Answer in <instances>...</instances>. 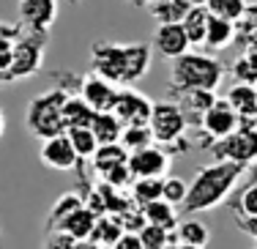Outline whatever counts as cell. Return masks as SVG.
Returning <instances> with one entry per match:
<instances>
[{"instance_id":"1","label":"cell","mask_w":257,"mask_h":249,"mask_svg":"<svg viewBox=\"0 0 257 249\" xmlns=\"http://www.w3.org/2000/svg\"><path fill=\"white\" fill-rule=\"evenodd\" d=\"M246 173V165L238 162H227V159H216L213 165H205L197 170L192 181H189V192L186 200L181 203L183 214H205L213 211L216 205H224L227 197L235 192L238 181Z\"/></svg>"},{"instance_id":"2","label":"cell","mask_w":257,"mask_h":249,"mask_svg":"<svg viewBox=\"0 0 257 249\" xmlns=\"http://www.w3.org/2000/svg\"><path fill=\"white\" fill-rule=\"evenodd\" d=\"M90 66L99 77L115 85H134L151 71V47L145 41H132V44L93 41Z\"/></svg>"},{"instance_id":"3","label":"cell","mask_w":257,"mask_h":249,"mask_svg":"<svg viewBox=\"0 0 257 249\" xmlns=\"http://www.w3.org/2000/svg\"><path fill=\"white\" fill-rule=\"evenodd\" d=\"M222 80H224V66L219 58L189 50L170 60V90H173V96L192 88L216 90L222 85Z\"/></svg>"},{"instance_id":"4","label":"cell","mask_w":257,"mask_h":249,"mask_svg":"<svg viewBox=\"0 0 257 249\" xmlns=\"http://www.w3.org/2000/svg\"><path fill=\"white\" fill-rule=\"evenodd\" d=\"M71 96V90L66 88H50L44 90V93L33 96L25 110V129L33 135L36 140H47L52 135H60V132H66L63 126V104L66 99Z\"/></svg>"},{"instance_id":"5","label":"cell","mask_w":257,"mask_h":249,"mask_svg":"<svg viewBox=\"0 0 257 249\" xmlns=\"http://www.w3.org/2000/svg\"><path fill=\"white\" fill-rule=\"evenodd\" d=\"M50 33H25L22 30L14 41V60H11L9 71H6V85L9 82H25L36 77L44 66V50Z\"/></svg>"},{"instance_id":"6","label":"cell","mask_w":257,"mask_h":249,"mask_svg":"<svg viewBox=\"0 0 257 249\" xmlns=\"http://www.w3.org/2000/svg\"><path fill=\"white\" fill-rule=\"evenodd\" d=\"M238 126H241V115L232 110V104H230L227 99H216V101H213V104L203 112V118H200L197 135H194V143H197V148L211 151L216 140L227 137L230 132L238 129Z\"/></svg>"},{"instance_id":"7","label":"cell","mask_w":257,"mask_h":249,"mask_svg":"<svg viewBox=\"0 0 257 249\" xmlns=\"http://www.w3.org/2000/svg\"><path fill=\"white\" fill-rule=\"evenodd\" d=\"M189 120L183 115L178 101H154V110H151V132L154 140L164 148L181 143L186 137Z\"/></svg>"},{"instance_id":"8","label":"cell","mask_w":257,"mask_h":249,"mask_svg":"<svg viewBox=\"0 0 257 249\" xmlns=\"http://www.w3.org/2000/svg\"><path fill=\"white\" fill-rule=\"evenodd\" d=\"M213 156L216 159H227V162H238V165H252L257 159V129L246 120H241L235 132H230L227 137L213 143Z\"/></svg>"},{"instance_id":"9","label":"cell","mask_w":257,"mask_h":249,"mask_svg":"<svg viewBox=\"0 0 257 249\" xmlns=\"http://www.w3.org/2000/svg\"><path fill=\"white\" fill-rule=\"evenodd\" d=\"M60 0H20L17 25L25 33H50L58 20Z\"/></svg>"},{"instance_id":"10","label":"cell","mask_w":257,"mask_h":249,"mask_svg":"<svg viewBox=\"0 0 257 249\" xmlns=\"http://www.w3.org/2000/svg\"><path fill=\"white\" fill-rule=\"evenodd\" d=\"M170 162H173L170 151L159 143H151L128 154V170L134 173V178H164Z\"/></svg>"},{"instance_id":"11","label":"cell","mask_w":257,"mask_h":249,"mask_svg":"<svg viewBox=\"0 0 257 249\" xmlns=\"http://www.w3.org/2000/svg\"><path fill=\"white\" fill-rule=\"evenodd\" d=\"M151 110H154V101L148 96H143L140 90H134L132 85H120L118 99H115V118L123 126H137V123H151Z\"/></svg>"},{"instance_id":"12","label":"cell","mask_w":257,"mask_h":249,"mask_svg":"<svg viewBox=\"0 0 257 249\" xmlns=\"http://www.w3.org/2000/svg\"><path fill=\"white\" fill-rule=\"evenodd\" d=\"M39 159L50 170H60V173H69V170H77L82 165V159L77 156V151H74V145H71V140L66 132L41 140Z\"/></svg>"},{"instance_id":"13","label":"cell","mask_w":257,"mask_h":249,"mask_svg":"<svg viewBox=\"0 0 257 249\" xmlns=\"http://www.w3.org/2000/svg\"><path fill=\"white\" fill-rule=\"evenodd\" d=\"M118 90H120V85L104 80V77H99L96 71L88 74V77H82V82H79V96L88 101L93 112H112L115 99H118Z\"/></svg>"},{"instance_id":"14","label":"cell","mask_w":257,"mask_h":249,"mask_svg":"<svg viewBox=\"0 0 257 249\" xmlns=\"http://www.w3.org/2000/svg\"><path fill=\"white\" fill-rule=\"evenodd\" d=\"M154 50L162 58H167V60H173V58H178V55H183V52L192 50L189 36H186V30H183L181 22H167V25H159L156 28Z\"/></svg>"},{"instance_id":"15","label":"cell","mask_w":257,"mask_h":249,"mask_svg":"<svg viewBox=\"0 0 257 249\" xmlns=\"http://www.w3.org/2000/svg\"><path fill=\"white\" fill-rule=\"evenodd\" d=\"M173 99H178V104H181V110H183V115H186L189 123L197 126V123H200V118H203V112L213 104V101L219 99V96H216V90L192 88V90H183V93L173 96Z\"/></svg>"},{"instance_id":"16","label":"cell","mask_w":257,"mask_h":249,"mask_svg":"<svg viewBox=\"0 0 257 249\" xmlns=\"http://www.w3.org/2000/svg\"><path fill=\"white\" fill-rule=\"evenodd\" d=\"M93 224H96V214L88 208V205H79V208H74L69 216H63L55 230L63 233V235H69V238H74V241H85V238H90V233H93Z\"/></svg>"},{"instance_id":"17","label":"cell","mask_w":257,"mask_h":249,"mask_svg":"<svg viewBox=\"0 0 257 249\" xmlns=\"http://www.w3.org/2000/svg\"><path fill=\"white\" fill-rule=\"evenodd\" d=\"M235 36H238V25L230 20H222V17H213L208 20V33H205V44L211 52H222L227 50L230 44H235Z\"/></svg>"},{"instance_id":"18","label":"cell","mask_w":257,"mask_h":249,"mask_svg":"<svg viewBox=\"0 0 257 249\" xmlns=\"http://www.w3.org/2000/svg\"><path fill=\"white\" fill-rule=\"evenodd\" d=\"M224 99L232 104V110L241 115V120H249L257 115V85L252 82H235Z\"/></svg>"},{"instance_id":"19","label":"cell","mask_w":257,"mask_h":249,"mask_svg":"<svg viewBox=\"0 0 257 249\" xmlns=\"http://www.w3.org/2000/svg\"><path fill=\"white\" fill-rule=\"evenodd\" d=\"M128 162V151L123 148L120 143H104L96 148V154L90 156V165H93V173L101 175L104 173H109L112 167H118V165H126Z\"/></svg>"},{"instance_id":"20","label":"cell","mask_w":257,"mask_h":249,"mask_svg":"<svg viewBox=\"0 0 257 249\" xmlns=\"http://www.w3.org/2000/svg\"><path fill=\"white\" fill-rule=\"evenodd\" d=\"M143 214H145V219H148L151 224H159V227H164V230H175V227H178V222H181L178 219V216H181L178 205L167 203L164 197L145 203L143 205Z\"/></svg>"},{"instance_id":"21","label":"cell","mask_w":257,"mask_h":249,"mask_svg":"<svg viewBox=\"0 0 257 249\" xmlns=\"http://www.w3.org/2000/svg\"><path fill=\"white\" fill-rule=\"evenodd\" d=\"M151 17L159 25H167V22H183V17L192 9V0H151Z\"/></svg>"},{"instance_id":"22","label":"cell","mask_w":257,"mask_h":249,"mask_svg":"<svg viewBox=\"0 0 257 249\" xmlns=\"http://www.w3.org/2000/svg\"><path fill=\"white\" fill-rule=\"evenodd\" d=\"M208 20H211V14H208L205 6H192V9H189V14L183 17L181 25H183V30H186L189 44H192V47H203L205 44Z\"/></svg>"},{"instance_id":"23","label":"cell","mask_w":257,"mask_h":249,"mask_svg":"<svg viewBox=\"0 0 257 249\" xmlns=\"http://www.w3.org/2000/svg\"><path fill=\"white\" fill-rule=\"evenodd\" d=\"M123 233H126V230H123V224L118 222V216L101 214V216H96V224H93V233H90V241H96L99 246L109 249Z\"/></svg>"},{"instance_id":"24","label":"cell","mask_w":257,"mask_h":249,"mask_svg":"<svg viewBox=\"0 0 257 249\" xmlns=\"http://www.w3.org/2000/svg\"><path fill=\"white\" fill-rule=\"evenodd\" d=\"M93 115L96 112L90 110V104L82 99V96L71 93L69 99H66V104H63V126L66 129H74V126H90Z\"/></svg>"},{"instance_id":"25","label":"cell","mask_w":257,"mask_h":249,"mask_svg":"<svg viewBox=\"0 0 257 249\" xmlns=\"http://www.w3.org/2000/svg\"><path fill=\"white\" fill-rule=\"evenodd\" d=\"M175 241L178 244H192V246H208V241H211V233H208V227L200 219H183L178 222V227L173 230Z\"/></svg>"},{"instance_id":"26","label":"cell","mask_w":257,"mask_h":249,"mask_svg":"<svg viewBox=\"0 0 257 249\" xmlns=\"http://www.w3.org/2000/svg\"><path fill=\"white\" fill-rule=\"evenodd\" d=\"M90 129H93L99 145H104V143H118L120 132H123V123L115 118V112H96L93 120H90Z\"/></svg>"},{"instance_id":"27","label":"cell","mask_w":257,"mask_h":249,"mask_svg":"<svg viewBox=\"0 0 257 249\" xmlns=\"http://www.w3.org/2000/svg\"><path fill=\"white\" fill-rule=\"evenodd\" d=\"M205 9L208 14L222 17V20H230L238 25L249 11V0H205Z\"/></svg>"},{"instance_id":"28","label":"cell","mask_w":257,"mask_h":249,"mask_svg":"<svg viewBox=\"0 0 257 249\" xmlns=\"http://www.w3.org/2000/svg\"><path fill=\"white\" fill-rule=\"evenodd\" d=\"M66 135H69L79 159L90 162V156H93L96 148H99V140H96L93 129H90V126H74V129H66Z\"/></svg>"},{"instance_id":"29","label":"cell","mask_w":257,"mask_h":249,"mask_svg":"<svg viewBox=\"0 0 257 249\" xmlns=\"http://www.w3.org/2000/svg\"><path fill=\"white\" fill-rule=\"evenodd\" d=\"M79 205H85V200H82V192H66L63 197H58L55 200V205L50 208V216H47V233L50 230L58 227V222L63 219V216H69L74 208H79Z\"/></svg>"},{"instance_id":"30","label":"cell","mask_w":257,"mask_h":249,"mask_svg":"<svg viewBox=\"0 0 257 249\" xmlns=\"http://www.w3.org/2000/svg\"><path fill=\"white\" fill-rule=\"evenodd\" d=\"M118 143L123 145L128 154H132V151L145 148V145L156 143V140H154V132H151V123H137V126H123Z\"/></svg>"},{"instance_id":"31","label":"cell","mask_w":257,"mask_h":249,"mask_svg":"<svg viewBox=\"0 0 257 249\" xmlns=\"http://www.w3.org/2000/svg\"><path fill=\"white\" fill-rule=\"evenodd\" d=\"M232 74H235V82H252L257 85V44L246 47L241 58L232 66Z\"/></svg>"},{"instance_id":"32","label":"cell","mask_w":257,"mask_h":249,"mask_svg":"<svg viewBox=\"0 0 257 249\" xmlns=\"http://www.w3.org/2000/svg\"><path fill=\"white\" fill-rule=\"evenodd\" d=\"M128 189H132L134 203L145 205V203H151V200L162 197V178H134Z\"/></svg>"},{"instance_id":"33","label":"cell","mask_w":257,"mask_h":249,"mask_svg":"<svg viewBox=\"0 0 257 249\" xmlns=\"http://www.w3.org/2000/svg\"><path fill=\"white\" fill-rule=\"evenodd\" d=\"M137 235H140V241H143V249H164L175 241L173 230H164V227L151 224V222H145V227L140 230Z\"/></svg>"},{"instance_id":"34","label":"cell","mask_w":257,"mask_h":249,"mask_svg":"<svg viewBox=\"0 0 257 249\" xmlns=\"http://www.w3.org/2000/svg\"><path fill=\"white\" fill-rule=\"evenodd\" d=\"M186 192H189V184L183 178H178V175H164L162 178V197L167 203L181 208V203L186 200Z\"/></svg>"},{"instance_id":"35","label":"cell","mask_w":257,"mask_h":249,"mask_svg":"<svg viewBox=\"0 0 257 249\" xmlns=\"http://www.w3.org/2000/svg\"><path fill=\"white\" fill-rule=\"evenodd\" d=\"M238 39H241L246 47L257 44V6H249L246 17L238 22V36H235V41H238Z\"/></svg>"},{"instance_id":"36","label":"cell","mask_w":257,"mask_h":249,"mask_svg":"<svg viewBox=\"0 0 257 249\" xmlns=\"http://www.w3.org/2000/svg\"><path fill=\"white\" fill-rule=\"evenodd\" d=\"M235 214H246V216H254V219H257V184H249V186H243V189H241Z\"/></svg>"},{"instance_id":"37","label":"cell","mask_w":257,"mask_h":249,"mask_svg":"<svg viewBox=\"0 0 257 249\" xmlns=\"http://www.w3.org/2000/svg\"><path fill=\"white\" fill-rule=\"evenodd\" d=\"M101 181H107V184H112V186H120V189H128L132 181H134V173L128 170V162H126V165H118V167L109 170V173H104Z\"/></svg>"},{"instance_id":"38","label":"cell","mask_w":257,"mask_h":249,"mask_svg":"<svg viewBox=\"0 0 257 249\" xmlns=\"http://www.w3.org/2000/svg\"><path fill=\"white\" fill-rule=\"evenodd\" d=\"M14 41L17 36H0V74H3V80H6L11 60H14Z\"/></svg>"},{"instance_id":"39","label":"cell","mask_w":257,"mask_h":249,"mask_svg":"<svg viewBox=\"0 0 257 249\" xmlns=\"http://www.w3.org/2000/svg\"><path fill=\"white\" fill-rule=\"evenodd\" d=\"M77 241L69 238V235L58 233V230H52V233H47L44 244H41V249H74Z\"/></svg>"},{"instance_id":"40","label":"cell","mask_w":257,"mask_h":249,"mask_svg":"<svg viewBox=\"0 0 257 249\" xmlns=\"http://www.w3.org/2000/svg\"><path fill=\"white\" fill-rule=\"evenodd\" d=\"M109 249H143V241H140L137 233H123Z\"/></svg>"},{"instance_id":"41","label":"cell","mask_w":257,"mask_h":249,"mask_svg":"<svg viewBox=\"0 0 257 249\" xmlns=\"http://www.w3.org/2000/svg\"><path fill=\"white\" fill-rule=\"evenodd\" d=\"M20 33H22V28L17 25V22L14 25H11V22H0V36H20Z\"/></svg>"},{"instance_id":"42","label":"cell","mask_w":257,"mask_h":249,"mask_svg":"<svg viewBox=\"0 0 257 249\" xmlns=\"http://www.w3.org/2000/svg\"><path fill=\"white\" fill-rule=\"evenodd\" d=\"M243 175H246V186L257 184V159L252 162V165H246V173H243Z\"/></svg>"},{"instance_id":"43","label":"cell","mask_w":257,"mask_h":249,"mask_svg":"<svg viewBox=\"0 0 257 249\" xmlns=\"http://www.w3.org/2000/svg\"><path fill=\"white\" fill-rule=\"evenodd\" d=\"M74 249H104V246H99L96 241H90V238H85V241H77Z\"/></svg>"},{"instance_id":"44","label":"cell","mask_w":257,"mask_h":249,"mask_svg":"<svg viewBox=\"0 0 257 249\" xmlns=\"http://www.w3.org/2000/svg\"><path fill=\"white\" fill-rule=\"evenodd\" d=\"M164 249H205V246H192V244H178V241H173V244L164 246Z\"/></svg>"},{"instance_id":"45","label":"cell","mask_w":257,"mask_h":249,"mask_svg":"<svg viewBox=\"0 0 257 249\" xmlns=\"http://www.w3.org/2000/svg\"><path fill=\"white\" fill-rule=\"evenodd\" d=\"M126 3H132L134 9H148V6H151V0H126Z\"/></svg>"},{"instance_id":"46","label":"cell","mask_w":257,"mask_h":249,"mask_svg":"<svg viewBox=\"0 0 257 249\" xmlns=\"http://www.w3.org/2000/svg\"><path fill=\"white\" fill-rule=\"evenodd\" d=\"M6 135V112H3V107H0V137Z\"/></svg>"},{"instance_id":"47","label":"cell","mask_w":257,"mask_h":249,"mask_svg":"<svg viewBox=\"0 0 257 249\" xmlns=\"http://www.w3.org/2000/svg\"><path fill=\"white\" fill-rule=\"evenodd\" d=\"M63 3H69V6H79L82 0H63Z\"/></svg>"},{"instance_id":"48","label":"cell","mask_w":257,"mask_h":249,"mask_svg":"<svg viewBox=\"0 0 257 249\" xmlns=\"http://www.w3.org/2000/svg\"><path fill=\"white\" fill-rule=\"evenodd\" d=\"M192 6H205V0H192Z\"/></svg>"},{"instance_id":"49","label":"cell","mask_w":257,"mask_h":249,"mask_svg":"<svg viewBox=\"0 0 257 249\" xmlns=\"http://www.w3.org/2000/svg\"><path fill=\"white\" fill-rule=\"evenodd\" d=\"M3 85H6V80H3V74H0V88H3Z\"/></svg>"}]
</instances>
